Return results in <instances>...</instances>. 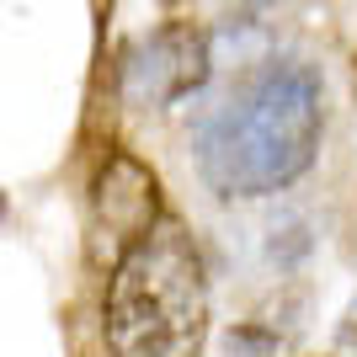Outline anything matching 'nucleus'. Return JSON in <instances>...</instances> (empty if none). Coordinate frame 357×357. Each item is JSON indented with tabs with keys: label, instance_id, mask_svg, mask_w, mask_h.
Instances as JSON below:
<instances>
[{
	"label": "nucleus",
	"instance_id": "nucleus-4",
	"mask_svg": "<svg viewBox=\"0 0 357 357\" xmlns=\"http://www.w3.org/2000/svg\"><path fill=\"white\" fill-rule=\"evenodd\" d=\"M160 219L165 213H160L155 171L139 155H128V149H112L102 160V171H96V187H91V245H96V256L107 245V261L118 267Z\"/></svg>",
	"mask_w": 357,
	"mask_h": 357
},
{
	"label": "nucleus",
	"instance_id": "nucleus-5",
	"mask_svg": "<svg viewBox=\"0 0 357 357\" xmlns=\"http://www.w3.org/2000/svg\"><path fill=\"white\" fill-rule=\"evenodd\" d=\"M336 352H357V294L342 310V326H336Z\"/></svg>",
	"mask_w": 357,
	"mask_h": 357
},
{
	"label": "nucleus",
	"instance_id": "nucleus-3",
	"mask_svg": "<svg viewBox=\"0 0 357 357\" xmlns=\"http://www.w3.org/2000/svg\"><path fill=\"white\" fill-rule=\"evenodd\" d=\"M213 75V38L203 22L171 16L160 27H149L118 64V91L123 102L139 112H165L187 102L192 91L208 86Z\"/></svg>",
	"mask_w": 357,
	"mask_h": 357
},
{
	"label": "nucleus",
	"instance_id": "nucleus-1",
	"mask_svg": "<svg viewBox=\"0 0 357 357\" xmlns=\"http://www.w3.org/2000/svg\"><path fill=\"white\" fill-rule=\"evenodd\" d=\"M326 86L320 70L294 54L261 59L197 123V176L219 203L288 192L320 155Z\"/></svg>",
	"mask_w": 357,
	"mask_h": 357
},
{
	"label": "nucleus",
	"instance_id": "nucleus-2",
	"mask_svg": "<svg viewBox=\"0 0 357 357\" xmlns=\"http://www.w3.org/2000/svg\"><path fill=\"white\" fill-rule=\"evenodd\" d=\"M102 342L112 357H197L208 342V272L187 224L165 213L102 294Z\"/></svg>",
	"mask_w": 357,
	"mask_h": 357
}]
</instances>
